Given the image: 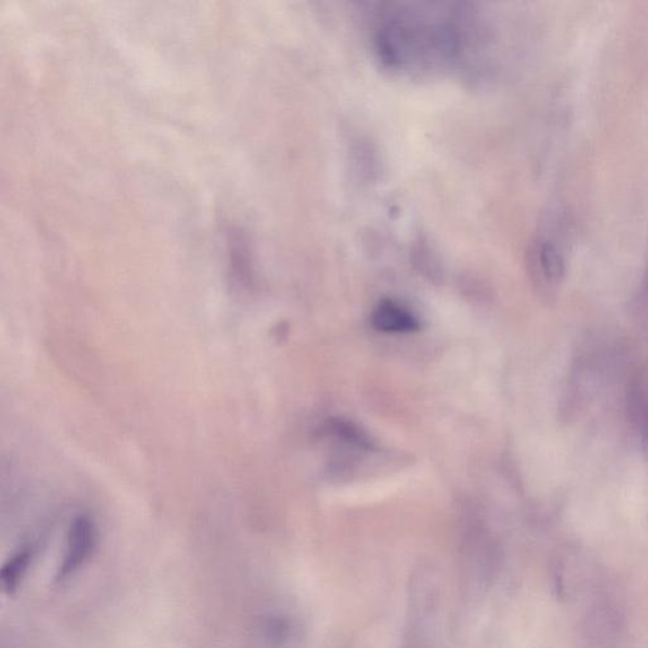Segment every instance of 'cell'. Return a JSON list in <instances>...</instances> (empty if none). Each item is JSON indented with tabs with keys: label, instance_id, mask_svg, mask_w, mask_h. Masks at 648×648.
<instances>
[{
	"label": "cell",
	"instance_id": "1",
	"mask_svg": "<svg viewBox=\"0 0 648 648\" xmlns=\"http://www.w3.org/2000/svg\"><path fill=\"white\" fill-rule=\"evenodd\" d=\"M456 12L390 4L379 13L376 43L384 60L406 70L442 69L456 60L465 32Z\"/></svg>",
	"mask_w": 648,
	"mask_h": 648
},
{
	"label": "cell",
	"instance_id": "2",
	"mask_svg": "<svg viewBox=\"0 0 648 648\" xmlns=\"http://www.w3.org/2000/svg\"><path fill=\"white\" fill-rule=\"evenodd\" d=\"M97 542L98 533L94 521L86 515L75 518L67 533L63 560L58 565L57 582H63L75 575L92 556Z\"/></svg>",
	"mask_w": 648,
	"mask_h": 648
},
{
	"label": "cell",
	"instance_id": "3",
	"mask_svg": "<svg viewBox=\"0 0 648 648\" xmlns=\"http://www.w3.org/2000/svg\"><path fill=\"white\" fill-rule=\"evenodd\" d=\"M372 326L381 332L409 333L418 331L419 323L410 311L391 301L381 302L373 311Z\"/></svg>",
	"mask_w": 648,
	"mask_h": 648
},
{
	"label": "cell",
	"instance_id": "4",
	"mask_svg": "<svg viewBox=\"0 0 648 648\" xmlns=\"http://www.w3.org/2000/svg\"><path fill=\"white\" fill-rule=\"evenodd\" d=\"M33 558V550L30 546L22 547L21 550L15 552L13 556L9 558L7 564L2 570V584L3 589L12 594L17 591L22 579L26 575L31 566V561Z\"/></svg>",
	"mask_w": 648,
	"mask_h": 648
},
{
	"label": "cell",
	"instance_id": "5",
	"mask_svg": "<svg viewBox=\"0 0 648 648\" xmlns=\"http://www.w3.org/2000/svg\"><path fill=\"white\" fill-rule=\"evenodd\" d=\"M295 634L294 623L288 617H274L267 625V638L274 648L285 647Z\"/></svg>",
	"mask_w": 648,
	"mask_h": 648
},
{
	"label": "cell",
	"instance_id": "6",
	"mask_svg": "<svg viewBox=\"0 0 648 648\" xmlns=\"http://www.w3.org/2000/svg\"><path fill=\"white\" fill-rule=\"evenodd\" d=\"M326 431L342 438V440L347 441V442L357 443L359 446H370L369 438L353 423L341 421V419L329 421L327 423Z\"/></svg>",
	"mask_w": 648,
	"mask_h": 648
}]
</instances>
